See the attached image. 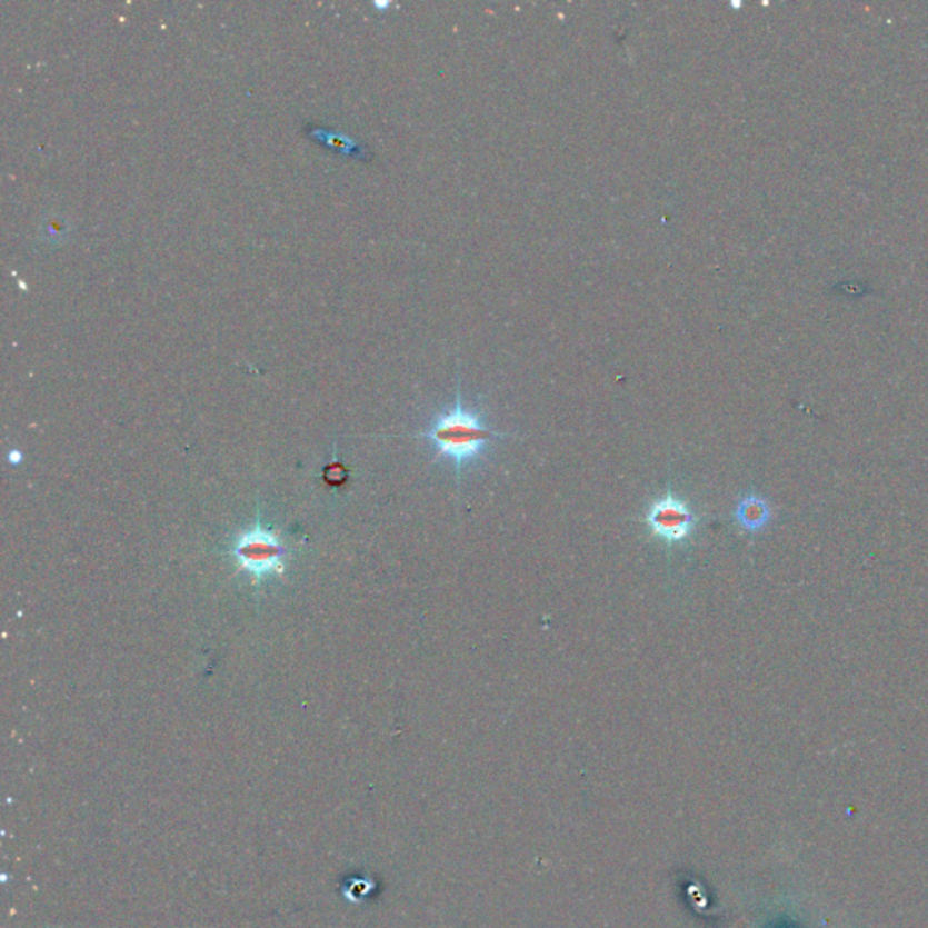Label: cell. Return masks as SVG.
<instances>
[{"label":"cell","instance_id":"obj_3","mask_svg":"<svg viewBox=\"0 0 928 928\" xmlns=\"http://www.w3.org/2000/svg\"><path fill=\"white\" fill-rule=\"evenodd\" d=\"M238 562L256 577L280 570L281 546L263 530L247 533L237 546Z\"/></svg>","mask_w":928,"mask_h":928},{"label":"cell","instance_id":"obj_1","mask_svg":"<svg viewBox=\"0 0 928 928\" xmlns=\"http://www.w3.org/2000/svg\"><path fill=\"white\" fill-rule=\"evenodd\" d=\"M419 438L432 442L439 456L452 461L457 472H461L467 462L482 456L496 439L508 438V433L493 430L479 408L467 407L457 387L453 403L436 416Z\"/></svg>","mask_w":928,"mask_h":928},{"label":"cell","instance_id":"obj_4","mask_svg":"<svg viewBox=\"0 0 928 928\" xmlns=\"http://www.w3.org/2000/svg\"><path fill=\"white\" fill-rule=\"evenodd\" d=\"M767 519H769V508H767L766 501H761L758 497H746L738 505L737 521L746 530H760L761 526L766 525Z\"/></svg>","mask_w":928,"mask_h":928},{"label":"cell","instance_id":"obj_2","mask_svg":"<svg viewBox=\"0 0 928 928\" xmlns=\"http://www.w3.org/2000/svg\"><path fill=\"white\" fill-rule=\"evenodd\" d=\"M646 521L653 536L675 545L691 536L697 528L698 519L686 502L680 501L673 493H668L649 507Z\"/></svg>","mask_w":928,"mask_h":928}]
</instances>
